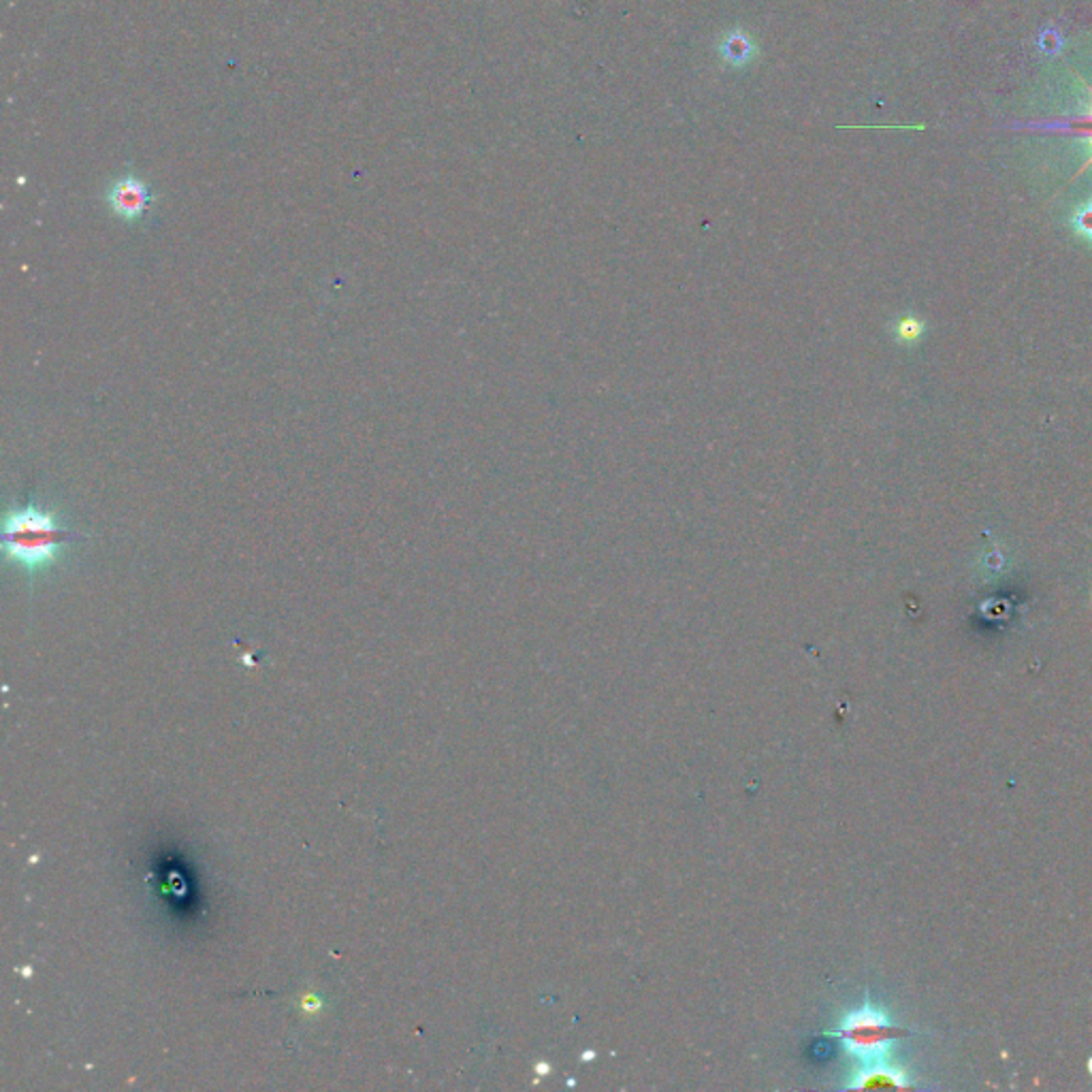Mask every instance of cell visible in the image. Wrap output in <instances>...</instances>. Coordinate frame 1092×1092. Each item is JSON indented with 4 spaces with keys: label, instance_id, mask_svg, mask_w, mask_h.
Listing matches in <instances>:
<instances>
[{
    "label": "cell",
    "instance_id": "8992f818",
    "mask_svg": "<svg viewBox=\"0 0 1092 1092\" xmlns=\"http://www.w3.org/2000/svg\"><path fill=\"white\" fill-rule=\"evenodd\" d=\"M1071 227L1079 237L1092 241V201H1088L1075 210V214L1071 218Z\"/></svg>",
    "mask_w": 1092,
    "mask_h": 1092
},
{
    "label": "cell",
    "instance_id": "6da1fadb",
    "mask_svg": "<svg viewBox=\"0 0 1092 1092\" xmlns=\"http://www.w3.org/2000/svg\"><path fill=\"white\" fill-rule=\"evenodd\" d=\"M71 540V530L58 512L35 501L14 506L3 521L5 559L30 578L45 574L62 559V547Z\"/></svg>",
    "mask_w": 1092,
    "mask_h": 1092
},
{
    "label": "cell",
    "instance_id": "277c9868",
    "mask_svg": "<svg viewBox=\"0 0 1092 1092\" xmlns=\"http://www.w3.org/2000/svg\"><path fill=\"white\" fill-rule=\"evenodd\" d=\"M875 1086H890V1088H912V1082L901 1069H894L887 1065L869 1063L866 1069H862L856 1079L850 1084V1088H875Z\"/></svg>",
    "mask_w": 1092,
    "mask_h": 1092
},
{
    "label": "cell",
    "instance_id": "3957f363",
    "mask_svg": "<svg viewBox=\"0 0 1092 1092\" xmlns=\"http://www.w3.org/2000/svg\"><path fill=\"white\" fill-rule=\"evenodd\" d=\"M152 199L154 195L148 184H144L135 175H124L115 179L107 190V204L111 212L128 222L144 218V214L152 206Z\"/></svg>",
    "mask_w": 1092,
    "mask_h": 1092
},
{
    "label": "cell",
    "instance_id": "5b68a950",
    "mask_svg": "<svg viewBox=\"0 0 1092 1092\" xmlns=\"http://www.w3.org/2000/svg\"><path fill=\"white\" fill-rule=\"evenodd\" d=\"M1084 86L1090 92V107L1079 117H1075V122H1073L1075 133L1082 137V142L1088 148V160L1082 165L1079 173H1084L1088 167H1092V86H1088L1086 82H1084Z\"/></svg>",
    "mask_w": 1092,
    "mask_h": 1092
},
{
    "label": "cell",
    "instance_id": "52a82bcc",
    "mask_svg": "<svg viewBox=\"0 0 1092 1092\" xmlns=\"http://www.w3.org/2000/svg\"><path fill=\"white\" fill-rule=\"evenodd\" d=\"M1040 47L1046 51V53H1058L1061 47H1063V39L1058 33L1054 30H1046L1040 39Z\"/></svg>",
    "mask_w": 1092,
    "mask_h": 1092
},
{
    "label": "cell",
    "instance_id": "7a4b0ae2",
    "mask_svg": "<svg viewBox=\"0 0 1092 1092\" xmlns=\"http://www.w3.org/2000/svg\"><path fill=\"white\" fill-rule=\"evenodd\" d=\"M896 1026L887 1015L869 1005L852 1011L839 1029V1040L845 1050L866 1065L881 1061L896 1042Z\"/></svg>",
    "mask_w": 1092,
    "mask_h": 1092
}]
</instances>
